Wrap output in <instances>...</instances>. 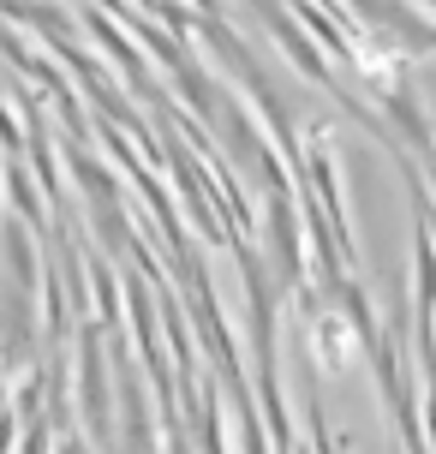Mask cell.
Listing matches in <instances>:
<instances>
[{"label": "cell", "instance_id": "cell-1", "mask_svg": "<svg viewBox=\"0 0 436 454\" xmlns=\"http://www.w3.org/2000/svg\"><path fill=\"white\" fill-rule=\"evenodd\" d=\"M84 24H90V36L102 43V54H108V60H120V72H126V78H132L138 90H150V67H144V54H138V48L120 36V24L108 19L102 6H96V12H84Z\"/></svg>", "mask_w": 436, "mask_h": 454}, {"label": "cell", "instance_id": "cell-2", "mask_svg": "<svg viewBox=\"0 0 436 454\" xmlns=\"http://www.w3.org/2000/svg\"><path fill=\"white\" fill-rule=\"evenodd\" d=\"M413 287H418V311H436V246L424 227H413Z\"/></svg>", "mask_w": 436, "mask_h": 454}, {"label": "cell", "instance_id": "cell-3", "mask_svg": "<svg viewBox=\"0 0 436 454\" xmlns=\"http://www.w3.org/2000/svg\"><path fill=\"white\" fill-rule=\"evenodd\" d=\"M305 419H311V442H317V454H346V436L329 425L323 401H311V407H305Z\"/></svg>", "mask_w": 436, "mask_h": 454}, {"label": "cell", "instance_id": "cell-4", "mask_svg": "<svg viewBox=\"0 0 436 454\" xmlns=\"http://www.w3.org/2000/svg\"><path fill=\"white\" fill-rule=\"evenodd\" d=\"M191 6H198V12H204V19H215V0H191Z\"/></svg>", "mask_w": 436, "mask_h": 454}, {"label": "cell", "instance_id": "cell-5", "mask_svg": "<svg viewBox=\"0 0 436 454\" xmlns=\"http://www.w3.org/2000/svg\"><path fill=\"white\" fill-rule=\"evenodd\" d=\"M413 6H418V12H431V19H436V0H413Z\"/></svg>", "mask_w": 436, "mask_h": 454}]
</instances>
